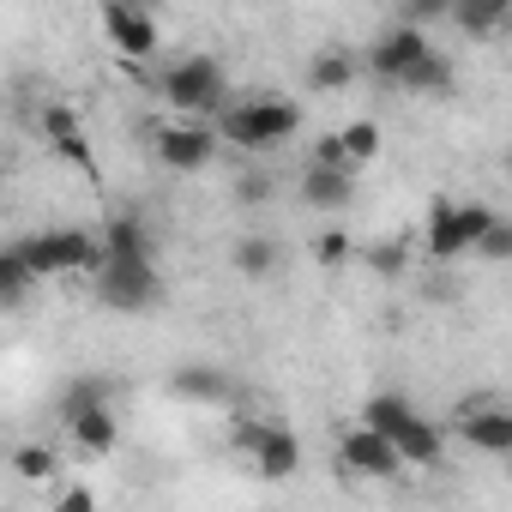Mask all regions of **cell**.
Returning <instances> with one entry per match:
<instances>
[{"label":"cell","mask_w":512,"mask_h":512,"mask_svg":"<svg viewBox=\"0 0 512 512\" xmlns=\"http://www.w3.org/2000/svg\"><path fill=\"white\" fill-rule=\"evenodd\" d=\"M217 127H223V145H235V151H272V145L296 139L302 109L290 97H241L217 115Z\"/></svg>","instance_id":"1"},{"label":"cell","mask_w":512,"mask_h":512,"mask_svg":"<svg viewBox=\"0 0 512 512\" xmlns=\"http://www.w3.org/2000/svg\"><path fill=\"white\" fill-rule=\"evenodd\" d=\"M151 85L163 91V103H169L175 115H205V121H217V115L229 109V73H223V61H211V55H181V61L163 67Z\"/></svg>","instance_id":"2"},{"label":"cell","mask_w":512,"mask_h":512,"mask_svg":"<svg viewBox=\"0 0 512 512\" xmlns=\"http://www.w3.org/2000/svg\"><path fill=\"white\" fill-rule=\"evenodd\" d=\"M91 290L109 314H151L163 302L157 260H133V253H109V247H103V266L91 272Z\"/></svg>","instance_id":"3"},{"label":"cell","mask_w":512,"mask_h":512,"mask_svg":"<svg viewBox=\"0 0 512 512\" xmlns=\"http://www.w3.org/2000/svg\"><path fill=\"white\" fill-rule=\"evenodd\" d=\"M19 247L31 253L37 278H73V272L103 266V235H91V229H43V235H25Z\"/></svg>","instance_id":"4"},{"label":"cell","mask_w":512,"mask_h":512,"mask_svg":"<svg viewBox=\"0 0 512 512\" xmlns=\"http://www.w3.org/2000/svg\"><path fill=\"white\" fill-rule=\"evenodd\" d=\"M229 440H235V452H247V458H253V470L272 476V482H284V476H296V470H302V440H296L290 428H278V422L235 416V422H229Z\"/></svg>","instance_id":"5"},{"label":"cell","mask_w":512,"mask_h":512,"mask_svg":"<svg viewBox=\"0 0 512 512\" xmlns=\"http://www.w3.org/2000/svg\"><path fill=\"white\" fill-rule=\"evenodd\" d=\"M217 145H223V127L205 121V115H181L175 127H157V133H151V151H157V163H163L169 175H199V169H211Z\"/></svg>","instance_id":"6"},{"label":"cell","mask_w":512,"mask_h":512,"mask_svg":"<svg viewBox=\"0 0 512 512\" xmlns=\"http://www.w3.org/2000/svg\"><path fill=\"white\" fill-rule=\"evenodd\" d=\"M500 211H488V205H452V199H434L428 205V229H422V241H428V253L446 266V260H464V253H476V241H482V229L494 223Z\"/></svg>","instance_id":"7"},{"label":"cell","mask_w":512,"mask_h":512,"mask_svg":"<svg viewBox=\"0 0 512 512\" xmlns=\"http://www.w3.org/2000/svg\"><path fill=\"white\" fill-rule=\"evenodd\" d=\"M428 49H434V43H428V31H422V25H410V19H398L392 31H380V37H374V49H368V73H374L380 85L404 91V79L416 73V61H422Z\"/></svg>","instance_id":"8"},{"label":"cell","mask_w":512,"mask_h":512,"mask_svg":"<svg viewBox=\"0 0 512 512\" xmlns=\"http://www.w3.org/2000/svg\"><path fill=\"white\" fill-rule=\"evenodd\" d=\"M103 31L127 61H151L157 55V19L145 0H103Z\"/></svg>","instance_id":"9"},{"label":"cell","mask_w":512,"mask_h":512,"mask_svg":"<svg viewBox=\"0 0 512 512\" xmlns=\"http://www.w3.org/2000/svg\"><path fill=\"white\" fill-rule=\"evenodd\" d=\"M338 464H344V470H356V476H398V470H404V452H398V440H392V434H380V428L356 422V428L338 440Z\"/></svg>","instance_id":"10"},{"label":"cell","mask_w":512,"mask_h":512,"mask_svg":"<svg viewBox=\"0 0 512 512\" xmlns=\"http://www.w3.org/2000/svg\"><path fill=\"white\" fill-rule=\"evenodd\" d=\"M458 434H464V446H476V452H494V458H506L512 452V410H500V404H458Z\"/></svg>","instance_id":"11"},{"label":"cell","mask_w":512,"mask_h":512,"mask_svg":"<svg viewBox=\"0 0 512 512\" xmlns=\"http://www.w3.org/2000/svg\"><path fill=\"white\" fill-rule=\"evenodd\" d=\"M296 187H302V205L338 217V211L356 199V169H338V163H314V157H308V169H302Z\"/></svg>","instance_id":"12"},{"label":"cell","mask_w":512,"mask_h":512,"mask_svg":"<svg viewBox=\"0 0 512 512\" xmlns=\"http://www.w3.org/2000/svg\"><path fill=\"white\" fill-rule=\"evenodd\" d=\"M169 392H175L181 404H229V398H235L229 374L211 368V362H187V368H175V374H169Z\"/></svg>","instance_id":"13"},{"label":"cell","mask_w":512,"mask_h":512,"mask_svg":"<svg viewBox=\"0 0 512 512\" xmlns=\"http://www.w3.org/2000/svg\"><path fill=\"white\" fill-rule=\"evenodd\" d=\"M512 19V0H452V25L470 37V43H488L500 37Z\"/></svg>","instance_id":"14"},{"label":"cell","mask_w":512,"mask_h":512,"mask_svg":"<svg viewBox=\"0 0 512 512\" xmlns=\"http://www.w3.org/2000/svg\"><path fill=\"white\" fill-rule=\"evenodd\" d=\"M73 440H79V452H91V458H109L115 452V440H121V422H115V404H91V410H79L73 422Z\"/></svg>","instance_id":"15"},{"label":"cell","mask_w":512,"mask_h":512,"mask_svg":"<svg viewBox=\"0 0 512 512\" xmlns=\"http://www.w3.org/2000/svg\"><path fill=\"white\" fill-rule=\"evenodd\" d=\"M356 73H362V61H356L350 49H320V55L308 61V91H314V97L350 91V85H356Z\"/></svg>","instance_id":"16"},{"label":"cell","mask_w":512,"mask_h":512,"mask_svg":"<svg viewBox=\"0 0 512 512\" xmlns=\"http://www.w3.org/2000/svg\"><path fill=\"white\" fill-rule=\"evenodd\" d=\"M103 247H109V253H133V260H157V235H151V223L133 217V211H115V217L103 223Z\"/></svg>","instance_id":"17"},{"label":"cell","mask_w":512,"mask_h":512,"mask_svg":"<svg viewBox=\"0 0 512 512\" xmlns=\"http://www.w3.org/2000/svg\"><path fill=\"white\" fill-rule=\"evenodd\" d=\"M398 452H404V464H440V452H446V428L434 422V416H410L404 428H398Z\"/></svg>","instance_id":"18"},{"label":"cell","mask_w":512,"mask_h":512,"mask_svg":"<svg viewBox=\"0 0 512 512\" xmlns=\"http://www.w3.org/2000/svg\"><path fill=\"white\" fill-rule=\"evenodd\" d=\"M229 260H235V272L241 278H253V284H266L278 266H284V247L272 241V235H241L235 241V253H229Z\"/></svg>","instance_id":"19"},{"label":"cell","mask_w":512,"mask_h":512,"mask_svg":"<svg viewBox=\"0 0 512 512\" xmlns=\"http://www.w3.org/2000/svg\"><path fill=\"white\" fill-rule=\"evenodd\" d=\"M31 284H37V266H31V253L13 241L7 253H0V296H7V308H19Z\"/></svg>","instance_id":"20"},{"label":"cell","mask_w":512,"mask_h":512,"mask_svg":"<svg viewBox=\"0 0 512 512\" xmlns=\"http://www.w3.org/2000/svg\"><path fill=\"white\" fill-rule=\"evenodd\" d=\"M410 416H416V404H410V398H398V392H374V398L362 404V422H368V428H380V434H392V440H398V428H404Z\"/></svg>","instance_id":"21"},{"label":"cell","mask_w":512,"mask_h":512,"mask_svg":"<svg viewBox=\"0 0 512 512\" xmlns=\"http://www.w3.org/2000/svg\"><path fill=\"white\" fill-rule=\"evenodd\" d=\"M338 133H344V151H350V163H356V169H362V163H374V157L386 151V133H380V121H368V115L344 121Z\"/></svg>","instance_id":"22"},{"label":"cell","mask_w":512,"mask_h":512,"mask_svg":"<svg viewBox=\"0 0 512 512\" xmlns=\"http://www.w3.org/2000/svg\"><path fill=\"white\" fill-rule=\"evenodd\" d=\"M91 404H115V392H109V380H97V374H85V380H73L67 392H61V422H73L79 410H91Z\"/></svg>","instance_id":"23"},{"label":"cell","mask_w":512,"mask_h":512,"mask_svg":"<svg viewBox=\"0 0 512 512\" xmlns=\"http://www.w3.org/2000/svg\"><path fill=\"white\" fill-rule=\"evenodd\" d=\"M446 85H452V61H446L440 49H428V55L416 61V73L404 79V91H416V97H422V91H446Z\"/></svg>","instance_id":"24"},{"label":"cell","mask_w":512,"mask_h":512,"mask_svg":"<svg viewBox=\"0 0 512 512\" xmlns=\"http://www.w3.org/2000/svg\"><path fill=\"white\" fill-rule=\"evenodd\" d=\"M476 260L482 266H512V217H494L476 241Z\"/></svg>","instance_id":"25"},{"label":"cell","mask_w":512,"mask_h":512,"mask_svg":"<svg viewBox=\"0 0 512 512\" xmlns=\"http://www.w3.org/2000/svg\"><path fill=\"white\" fill-rule=\"evenodd\" d=\"M13 470H19V482H49L61 470V458H55V446H19L13 452Z\"/></svg>","instance_id":"26"},{"label":"cell","mask_w":512,"mask_h":512,"mask_svg":"<svg viewBox=\"0 0 512 512\" xmlns=\"http://www.w3.org/2000/svg\"><path fill=\"white\" fill-rule=\"evenodd\" d=\"M368 272L404 278V272H410V247H404V241H374V247H368Z\"/></svg>","instance_id":"27"},{"label":"cell","mask_w":512,"mask_h":512,"mask_svg":"<svg viewBox=\"0 0 512 512\" xmlns=\"http://www.w3.org/2000/svg\"><path fill=\"white\" fill-rule=\"evenodd\" d=\"M314 260H320V272H338L350 260V235L344 229H320L314 235Z\"/></svg>","instance_id":"28"},{"label":"cell","mask_w":512,"mask_h":512,"mask_svg":"<svg viewBox=\"0 0 512 512\" xmlns=\"http://www.w3.org/2000/svg\"><path fill=\"white\" fill-rule=\"evenodd\" d=\"M404 19L422 25V31H428V25H446V19H452V0H404Z\"/></svg>","instance_id":"29"},{"label":"cell","mask_w":512,"mask_h":512,"mask_svg":"<svg viewBox=\"0 0 512 512\" xmlns=\"http://www.w3.org/2000/svg\"><path fill=\"white\" fill-rule=\"evenodd\" d=\"M43 133L61 145V139H73V133H79V115H73L67 103H49V109H43Z\"/></svg>","instance_id":"30"},{"label":"cell","mask_w":512,"mask_h":512,"mask_svg":"<svg viewBox=\"0 0 512 512\" xmlns=\"http://www.w3.org/2000/svg\"><path fill=\"white\" fill-rule=\"evenodd\" d=\"M314 163H338V169H356V163H350V151H344V133H326V139H314Z\"/></svg>","instance_id":"31"},{"label":"cell","mask_w":512,"mask_h":512,"mask_svg":"<svg viewBox=\"0 0 512 512\" xmlns=\"http://www.w3.org/2000/svg\"><path fill=\"white\" fill-rule=\"evenodd\" d=\"M235 199H241V205H266V199H272V175H241V181H235Z\"/></svg>","instance_id":"32"},{"label":"cell","mask_w":512,"mask_h":512,"mask_svg":"<svg viewBox=\"0 0 512 512\" xmlns=\"http://www.w3.org/2000/svg\"><path fill=\"white\" fill-rule=\"evenodd\" d=\"M91 506H97V494H91V488H67V494H55V500H49V512H91Z\"/></svg>","instance_id":"33"}]
</instances>
